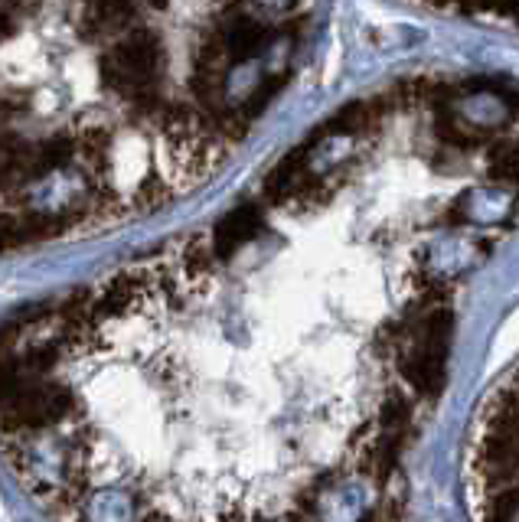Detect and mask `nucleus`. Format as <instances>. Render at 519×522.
<instances>
[{
  "label": "nucleus",
  "instance_id": "f257e3e1",
  "mask_svg": "<svg viewBox=\"0 0 519 522\" xmlns=\"http://www.w3.org/2000/svg\"><path fill=\"white\" fill-rule=\"evenodd\" d=\"M160 62H164V46L151 30H134L125 40L115 43L102 56V82L111 92L138 102L144 111H151L157 102L154 85L160 76Z\"/></svg>",
  "mask_w": 519,
  "mask_h": 522
},
{
  "label": "nucleus",
  "instance_id": "f03ea898",
  "mask_svg": "<svg viewBox=\"0 0 519 522\" xmlns=\"http://www.w3.org/2000/svg\"><path fill=\"white\" fill-rule=\"evenodd\" d=\"M448 346H451V314L448 310H438V314H431L425 320L422 346H418L402 369L418 395H428V399L441 395L444 379H448Z\"/></svg>",
  "mask_w": 519,
  "mask_h": 522
},
{
  "label": "nucleus",
  "instance_id": "7ed1b4c3",
  "mask_svg": "<svg viewBox=\"0 0 519 522\" xmlns=\"http://www.w3.org/2000/svg\"><path fill=\"white\" fill-rule=\"evenodd\" d=\"M72 408V395L59 385H43V382H27L10 395L7 402H0V418L7 428H43L53 421L66 418Z\"/></svg>",
  "mask_w": 519,
  "mask_h": 522
},
{
  "label": "nucleus",
  "instance_id": "20e7f679",
  "mask_svg": "<svg viewBox=\"0 0 519 522\" xmlns=\"http://www.w3.org/2000/svg\"><path fill=\"white\" fill-rule=\"evenodd\" d=\"M66 226H69V216H59V213L4 216L0 219V248H20V245L56 239L59 232H66Z\"/></svg>",
  "mask_w": 519,
  "mask_h": 522
},
{
  "label": "nucleus",
  "instance_id": "39448f33",
  "mask_svg": "<svg viewBox=\"0 0 519 522\" xmlns=\"http://www.w3.org/2000/svg\"><path fill=\"white\" fill-rule=\"evenodd\" d=\"M258 226H262V213H258V206L245 203L239 209H232V213L216 226V235H213V252H216V258L219 261H229L258 232Z\"/></svg>",
  "mask_w": 519,
  "mask_h": 522
},
{
  "label": "nucleus",
  "instance_id": "423d86ee",
  "mask_svg": "<svg viewBox=\"0 0 519 522\" xmlns=\"http://www.w3.org/2000/svg\"><path fill=\"white\" fill-rule=\"evenodd\" d=\"M271 40L268 27H262L252 17H232V23L222 30V43H226L229 62H245L258 56L265 49V43Z\"/></svg>",
  "mask_w": 519,
  "mask_h": 522
},
{
  "label": "nucleus",
  "instance_id": "0eeeda50",
  "mask_svg": "<svg viewBox=\"0 0 519 522\" xmlns=\"http://www.w3.org/2000/svg\"><path fill=\"white\" fill-rule=\"evenodd\" d=\"M33 177V147L17 138H0V186Z\"/></svg>",
  "mask_w": 519,
  "mask_h": 522
},
{
  "label": "nucleus",
  "instance_id": "6e6552de",
  "mask_svg": "<svg viewBox=\"0 0 519 522\" xmlns=\"http://www.w3.org/2000/svg\"><path fill=\"white\" fill-rule=\"evenodd\" d=\"M141 294H144V284H141L138 275H121V278H115L105 288L102 301H98V307H95V317H102V314H125V310L134 301H138Z\"/></svg>",
  "mask_w": 519,
  "mask_h": 522
},
{
  "label": "nucleus",
  "instance_id": "1a4fd4ad",
  "mask_svg": "<svg viewBox=\"0 0 519 522\" xmlns=\"http://www.w3.org/2000/svg\"><path fill=\"white\" fill-rule=\"evenodd\" d=\"M131 14V0H89V27L111 30L125 23Z\"/></svg>",
  "mask_w": 519,
  "mask_h": 522
},
{
  "label": "nucleus",
  "instance_id": "9d476101",
  "mask_svg": "<svg viewBox=\"0 0 519 522\" xmlns=\"http://www.w3.org/2000/svg\"><path fill=\"white\" fill-rule=\"evenodd\" d=\"M490 177L500 180V183L519 186V144L503 147V151L493 154V160H490Z\"/></svg>",
  "mask_w": 519,
  "mask_h": 522
},
{
  "label": "nucleus",
  "instance_id": "9b49d317",
  "mask_svg": "<svg viewBox=\"0 0 519 522\" xmlns=\"http://www.w3.org/2000/svg\"><path fill=\"white\" fill-rule=\"evenodd\" d=\"M7 7H23V4H30V0H4Z\"/></svg>",
  "mask_w": 519,
  "mask_h": 522
},
{
  "label": "nucleus",
  "instance_id": "f8f14e48",
  "mask_svg": "<svg viewBox=\"0 0 519 522\" xmlns=\"http://www.w3.org/2000/svg\"><path fill=\"white\" fill-rule=\"evenodd\" d=\"M151 4H154V7H160V10H164V7H167V0H151Z\"/></svg>",
  "mask_w": 519,
  "mask_h": 522
},
{
  "label": "nucleus",
  "instance_id": "ddd939ff",
  "mask_svg": "<svg viewBox=\"0 0 519 522\" xmlns=\"http://www.w3.org/2000/svg\"><path fill=\"white\" fill-rule=\"evenodd\" d=\"M516 382H519V379H516Z\"/></svg>",
  "mask_w": 519,
  "mask_h": 522
}]
</instances>
